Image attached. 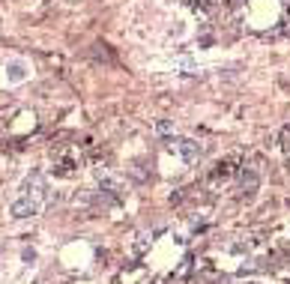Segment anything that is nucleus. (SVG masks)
Returning <instances> with one entry per match:
<instances>
[{
  "label": "nucleus",
  "instance_id": "obj_1",
  "mask_svg": "<svg viewBox=\"0 0 290 284\" xmlns=\"http://www.w3.org/2000/svg\"><path fill=\"white\" fill-rule=\"evenodd\" d=\"M174 150L186 159V162H198V156H201V147L195 144V141H189V138H180V141H174Z\"/></svg>",
  "mask_w": 290,
  "mask_h": 284
}]
</instances>
